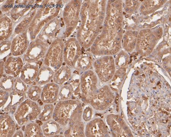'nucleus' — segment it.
I'll list each match as a JSON object with an SVG mask.
<instances>
[{
  "instance_id": "f257e3e1",
  "label": "nucleus",
  "mask_w": 171,
  "mask_h": 137,
  "mask_svg": "<svg viewBox=\"0 0 171 137\" xmlns=\"http://www.w3.org/2000/svg\"><path fill=\"white\" fill-rule=\"evenodd\" d=\"M82 104L79 100L60 101L56 103L52 119L60 124L62 131L82 122Z\"/></svg>"
},
{
  "instance_id": "f03ea898",
  "label": "nucleus",
  "mask_w": 171,
  "mask_h": 137,
  "mask_svg": "<svg viewBox=\"0 0 171 137\" xmlns=\"http://www.w3.org/2000/svg\"><path fill=\"white\" fill-rule=\"evenodd\" d=\"M41 110L39 104L27 98L19 105L13 117L20 127L37 119Z\"/></svg>"
},
{
  "instance_id": "7ed1b4c3",
  "label": "nucleus",
  "mask_w": 171,
  "mask_h": 137,
  "mask_svg": "<svg viewBox=\"0 0 171 137\" xmlns=\"http://www.w3.org/2000/svg\"><path fill=\"white\" fill-rule=\"evenodd\" d=\"M86 101V104H90L96 109L103 110L109 106L114 99V96L108 88L100 89Z\"/></svg>"
},
{
  "instance_id": "20e7f679",
  "label": "nucleus",
  "mask_w": 171,
  "mask_h": 137,
  "mask_svg": "<svg viewBox=\"0 0 171 137\" xmlns=\"http://www.w3.org/2000/svg\"><path fill=\"white\" fill-rule=\"evenodd\" d=\"M12 115L9 113H1L0 115V137H13L18 127Z\"/></svg>"
},
{
  "instance_id": "39448f33",
  "label": "nucleus",
  "mask_w": 171,
  "mask_h": 137,
  "mask_svg": "<svg viewBox=\"0 0 171 137\" xmlns=\"http://www.w3.org/2000/svg\"><path fill=\"white\" fill-rule=\"evenodd\" d=\"M84 134L86 137H105L107 136V130L103 120L96 119L86 125Z\"/></svg>"
},
{
  "instance_id": "423d86ee",
  "label": "nucleus",
  "mask_w": 171,
  "mask_h": 137,
  "mask_svg": "<svg viewBox=\"0 0 171 137\" xmlns=\"http://www.w3.org/2000/svg\"><path fill=\"white\" fill-rule=\"evenodd\" d=\"M27 98L26 93L13 90L10 92V98L8 104L1 111V113L7 112L13 116L19 105Z\"/></svg>"
},
{
  "instance_id": "0eeeda50",
  "label": "nucleus",
  "mask_w": 171,
  "mask_h": 137,
  "mask_svg": "<svg viewBox=\"0 0 171 137\" xmlns=\"http://www.w3.org/2000/svg\"><path fill=\"white\" fill-rule=\"evenodd\" d=\"M60 87L55 83L48 84L42 88L41 99L44 104H55L58 101Z\"/></svg>"
},
{
  "instance_id": "6e6552de",
  "label": "nucleus",
  "mask_w": 171,
  "mask_h": 137,
  "mask_svg": "<svg viewBox=\"0 0 171 137\" xmlns=\"http://www.w3.org/2000/svg\"><path fill=\"white\" fill-rule=\"evenodd\" d=\"M39 65L37 63H27L21 72L20 79L27 85L35 83L39 72Z\"/></svg>"
},
{
  "instance_id": "1a4fd4ad",
  "label": "nucleus",
  "mask_w": 171,
  "mask_h": 137,
  "mask_svg": "<svg viewBox=\"0 0 171 137\" xmlns=\"http://www.w3.org/2000/svg\"><path fill=\"white\" fill-rule=\"evenodd\" d=\"M5 61L4 70L6 74L17 77L21 72L24 66L21 58L10 56L8 57Z\"/></svg>"
},
{
  "instance_id": "9d476101",
  "label": "nucleus",
  "mask_w": 171,
  "mask_h": 137,
  "mask_svg": "<svg viewBox=\"0 0 171 137\" xmlns=\"http://www.w3.org/2000/svg\"><path fill=\"white\" fill-rule=\"evenodd\" d=\"M41 127L45 137L59 136L62 131L61 125L52 119L44 122Z\"/></svg>"
},
{
  "instance_id": "9b49d317",
  "label": "nucleus",
  "mask_w": 171,
  "mask_h": 137,
  "mask_svg": "<svg viewBox=\"0 0 171 137\" xmlns=\"http://www.w3.org/2000/svg\"><path fill=\"white\" fill-rule=\"evenodd\" d=\"M54 76L53 71L50 68L47 66H43L39 70L35 84L41 87L45 85L49 84Z\"/></svg>"
},
{
  "instance_id": "f8f14e48",
  "label": "nucleus",
  "mask_w": 171,
  "mask_h": 137,
  "mask_svg": "<svg viewBox=\"0 0 171 137\" xmlns=\"http://www.w3.org/2000/svg\"><path fill=\"white\" fill-rule=\"evenodd\" d=\"M21 128L25 137H44L41 126L35 121L23 126Z\"/></svg>"
},
{
  "instance_id": "ddd939ff",
  "label": "nucleus",
  "mask_w": 171,
  "mask_h": 137,
  "mask_svg": "<svg viewBox=\"0 0 171 137\" xmlns=\"http://www.w3.org/2000/svg\"><path fill=\"white\" fill-rule=\"evenodd\" d=\"M71 72L69 67L62 66L56 72L53 77L55 83L59 85H62L68 81L71 76Z\"/></svg>"
},
{
  "instance_id": "4468645a",
  "label": "nucleus",
  "mask_w": 171,
  "mask_h": 137,
  "mask_svg": "<svg viewBox=\"0 0 171 137\" xmlns=\"http://www.w3.org/2000/svg\"><path fill=\"white\" fill-rule=\"evenodd\" d=\"M63 136L66 137H82L85 136L84 125L83 122L78 123L70 128L63 131Z\"/></svg>"
},
{
  "instance_id": "2eb2a0df",
  "label": "nucleus",
  "mask_w": 171,
  "mask_h": 137,
  "mask_svg": "<svg viewBox=\"0 0 171 137\" xmlns=\"http://www.w3.org/2000/svg\"><path fill=\"white\" fill-rule=\"evenodd\" d=\"M55 105L54 104H46L41 107V110L37 119L43 123L51 120L53 117Z\"/></svg>"
},
{
  "instance_id": "dca6fc26",
  "label": "nucleus",
  "mask_w": 171,
  "mask_h": 137,
  "mask_svg": "<svg viewBox=\"0 0 171 137\" xmlns=\"http://www.w3.org/2000/svg\"><path fill=\"white\" fill-rule=\"evenodd\" d=\"M14 76L3 75L1 77V90L10 92L14 89L16 79Z\"/></svg>"
},
{
  "instance_id": "f3484780",
  "label": "nucleus",
  "mask_w": 171,
  "mask_h": 137,
  "mask_svg": "<svg viewBox=\"0 0 171 137\" xmlns=\"http://www.w3.org/2000/svg\"><path fill=\"white\" fill-rule=\"evenodd\" d=\"M42 88L40 86L33 84L28 88L26 92L27 98L37 102L41 98Z\"/></svg>"
},
{
  "instance_id": "a211bd4d",
  "label": "nucleus",
  "mask_w": 171,
  "mask_h": 137,
  "mask_svg": "<svg viewBox=\"0 0 171 137\" xmlns=\"http://www.w3.org/2000/svg\"><path fill=\"white\" fill-rule=\"evenodd\" d=\"M73 99L72 91L69 84L62 86L60 89L58 95V101H66Z\"/></svg>"
},
{
  "instance_id": "6ab92c4d",
  "label": "nucleus",
  "mask_w": 171,
  "mask_h": 137,
  "mask_svg": "<svg viewBox=\"0 0 171 137\" xmlns=\"http://www.w3.org/2000/svg\"><path fill=\"white\" fill-rule=\"evenodd\" d=\"M27 85L20 78H17L16 79L14 90L21 93H26L28 89Z\"/></svg>"
},
{
  "instance_id": "aec40b11",
  "label": "nucleus",
  "mask_w": 171,
  "mask_h": 137,
  "mask_svg": "<svg viewBox=\"0 0 171 137\" xmlns=\"http://www.w3.org/2000/svg\"><path fill=\"white\" fill-rule=\"evenodd\" d=\"M10 92L1 90L0 91V108L2 110L6 107L9 102Z\"/></svg>"
},
{
  "instance_id": "412c9836",
  "label": "nucleus",
  "mask_w": 171,
  "mask_h": 137,
  "mask_svg": "<svg viewBox=\"0 0 171 137\" xmlns=\"http://www.w3.org/2000/svg\"><path fill=\"white\" fill-rule=\"evenodd\" d=\"M92 115V110L90 108L86 107L83 110L82 119L85 122H87L90 120Z\"/></svg>"
},
{
  "instance_id": "4be33fe9",
  "label": "nucleus",
  "mask_w": 171,
  "mask_h": 137,
  "mask_svg": "<svg viewBox=\"0 0 171 137\" xmlns=\"http://www.w3.org/2000/svg\"><path fill=\"white\" fill-rule=\"evenodd\" d=\"M24 131L22 128H19L17 129L15 132V134L14 135L13 137H24Z\"/></svg>"
},
{
  "instance_id": "5701e85b",
  "label": "nucleus",
  "mask_w": 171,
  "mask_h": 137,
  "mask_svg": "<svg viewBox=\"0 0 171 137\" xmlns=\"http://www.w3.org/2000/svg\"><path fill=\"white\" fill-rule=\"evenodd\" d=\"M101 36H99L98 37H97V40L99 41L100 40H101Z\"/></svg>"
},
{
  "instance_id": "b1692460",
  "label": "nucleus",
  "mask_w": 171,
  "mask_h": 137,
  "mask_svg": "<svg viewBox=\"0 0 171 137\" xmlns=\"http://www.w3.org/2000/svg\"><path fill=\"white\" fill-rule=\"evenodd\" d=\"M144 9H145V7L143 6H142L141 7V9L143 10Z\"/></svg>"
},
{
  "instance_id": "393cba45",
  "label": "nucleus",
  "mask_w": 171,
  "mask_h": 137,
  "mask_svg": "<svg viewBox=\"0 0 171 137\" xmlns=\"http://www.w3.org/2000/svg\"><path fill=\"white\" fill-rule=\"evenodd\" d=\"M103 18H104V17L103 16H100V20H103Z\"/></svg>"
},
{
  "instance_id": "a878e982",
  "label": "nucleus",
  "mask_w": 171,
  "mask_h": 137,
  "mask_svg": "<svg viewBox=\"0 0 171 137\" xmlns=\"http://www.w3.org/2000/svg\"><path fill=\"white\" fill-rule=\"evenodd\" d=\"M138 32H136L135 33V36L136 37H137V35H138Z\"/></svg>"
},
{
  "instance_id": "bb28decb",
  "label": "nucleus",
  "mask_w": 171,
  "mask_h": 137,
  "mask_svg": "<svg viewBox=\"0 0 171 137\" xmlns=\"http://www.w3.org/2000/svg\"><path fill=\"white\" fill-rule=\"evenodd\" d=\"M126 12H128L129 11H130V9L129 8H127L126 9Z\"/></svg>"
},
{
  "instance_id": "cd10ccee",
  "label": "nucleus",
  "mask_w": 171,
  "mask_h": 137,
  "mask_svg": "<svg viewBox=\"0 0 171 137\" xmlns=\"http://www.w3.org/2000/svg\"><path fill=\"white\" fill-rule=\"evenodd\" d=\"M157 33L158 34H159L161 33V31H158L157 32Z\"/></svg>"
},
{
  "instance_id": "c85d7f7f",
  "label": "nucleus",
  "mask_w": 171,
  "mask_h": 137,
  "mask_svg": "<svg viewBox=\"0 0 171 137\" xmlns=\"http://www.w3.org/2000/svg\"><path fill=\"white\" fill-rule=\"evenodd\" d=\"M117 40L118 41H121V39L120 38H117Z\"/></svg>"
},
{
  "instance_id": "c756f323",
  "label": "nucleus",
  "mask_w": 171,
  "mask_h": 137,
  "mask_svg": "<svg viewBox=\"0 0 171 137\" xmlns=\"http://www.w3.org/2000/svg\"><path fill=\"white\" fill-rule=\"evenodd\" d=\"M116 8H118L119 7V4H116Z\"/></svg>"
},
{
  "instance_id": "7c9ffc66",
  "label": "nucleus",
  "mask_w": 171,
  "mask_h": 137,
  "mask_svg": "<svg viewBox=\"0 0 171 137\" xmlns=\"http://www.w3.org/2000/svg\"><path fill=\"white\" fill-rule=\"evenodd\" d=\"M152 38H153V39H154L155 38V36H154V35H152Z\"/></svg>"
},
{
  "instance_id": "2f4dec72",
  "label": "nucleus",
  "mask_w": 171,
  "mask_h": 137,
  "mask_svg": "<svg viewBox=\"0 0 171 137\" xmlns=\"http://www.w3.org/2000/svg\"><path fill=\"white\" fill-rule=\"evenodd\" d=\"M93 47H96L97 45H96V44H94L93 45Z\"/></svg>"
},
{
  "instance_id": "473e14b6",
  "label": "nucleus",
  "mask_w": 171,
  "mask_h": 137,
  "mask_svg": "<svg viewBox=\"0 0 171 137\" xmlns=\"http://www.w3.org/2000/svg\"><path fill=\"white\" fill-rule=\"evenodd\" d=\"M101 15H104V13L103 12H102L101 13Z\"/></svg>"
},
{
  "instance_id": "72a5a7b5",
  "label": "nucleus",
  "mask_w": 171,
  "mask_h": 137,
  "mask_svg": "<svg viewBox=\"0 0 171 137\" xmlns=\"http://www.w3.org/2000/svg\"><path fill=\"white\" fill-rule=\"evenodd\" d=\"M134 6H136L137 5V2H134Z\"/></svg>"
},
{
  "instance_id": "f704fd0d",
  "label": "nucleus",
  "mask_w": 171,
  "mask_h": 137,
  "mask_svg": "<svg viewBox=\"0 0 171 137\" xmlns=\"http://www.w3.org/2000/svg\"><path fill=\"white\" fill-rule=\"evenodd\" d=\"M114 43L115 45L117 44V42L116 41H115Z\"/></svg>"
},
{
  "instance_id": "c9c22d12",
  "label": "nucleus",
  "mask_w": 171,
  "mask_h": 137,
  "mask_svg": "<svg viewBox=\"0 0 171 137\" xmlns=\"http://www.w3.org/2000/svg\"><path fill=\"white\" fill-rule=\"evenodd\" d=\"M130 12H132V11H133V10L131 9L130 10Z\"/></svg>"
},
{
  "instance_id": "e433bc0d",
  "label": "nucleus",
  "mask_w": 171,
  "mask_h": 137,
  "mask_svg": "<svg viewBox=\"0 0 171 137\" xmlns=\"http://www.w3.org/2000/svg\"><path fill=\"white\" fill-rule=\"evenodd\" d=\"M84 6H85V7H86V6H87V4H86V3H85V4H84Z\"/></svg>"
},
{
  "instance_id": "4c0bfd02",
  "label": "nucleus",
  "mask_w": 171,
  "mask_h": 137,
  "mask_svg": "<svg viewBox=\"0 0 171 137\" xmlns=\"http://www.w3.org/2000/svg\"><path fill=\"white\" fill-rule=\"evenodd\" d=\"M135 32H133V34H135Z\"/></svg>"
},
{
  "instance_id": "58836bf2",
  "label": "nucleus",
  "mask_w": 171,
  "mask_h": 137,
  "mask_svg": "<svg viewBox=\"0 0 171 137\" xmlns=\"http://www.w3.org/2000/svg\"><path fill=\"white\" fill-rule=\"evenodd\" d=\"M166 34H166V33H164V35H166Z\"/></svg>"
},
{
  "instance_id": "ea45409f",
  "label": "nucleus",
  "mask_w": 171,
  "mask_h": 137,
  "mask_svg": "<svg viewBox=\"0 0 171 137\" xmlns=\"http://www.w3.org/2000/svg\"><path fill=\"white\" fill-rule=\"evenodd\" d=\"M126 18H127V15H126Z\"/></svg>"
},
{
  "instance_id": "a19ab883",
  "label": "nucleus",
  "mask_w": 171,
  "mask_h": 137,
  "mask_svg": "<svg viewBox=\"0 0 171 137\" xmlns=\"http://www.w3.org/2000/svg\"><path fill=\"white\" fill-rule=\"evenodd\" d=\"M171 20V19H170H170H169V20H170V21H171V20Z\"/></svg>"
}]
</instances>
